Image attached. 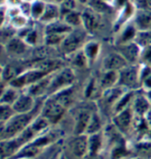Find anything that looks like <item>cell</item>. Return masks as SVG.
Returning a JSON list of instances; mask_svg holds the SVG:
<instances>
[{"mask_svg": "<svg viewBox=\"0 0 151 159\" xmlns=\"http://www.w3.org/2000/svg\"><path fill=\"white\" fill-rule=\"evenodd\" d=\"M82 24L88 31L97 30L100 27V19L93 9H87L82 14Z\"/></svg>", "mask_w": 151, "mask_h": 159, "instance_id": "cell-17", "label": "cell"}, {"mask_svg": "<svg viewBox=\"0 0 151 159\" xmlns=\"http://www.w3.org/2000/svg\"><path fill=\"white\" fill-rule=\"evenodd\" d=\"M40 113H36V110L27 114H15L6 124L1 125L0 138L1 140H9L18 136L28 127L33 120Z\"/></svg>", "mask_w": 151, "mask_h": 159, "instance_id": "cell-1", "label": "cell"}, {"mask_svg": "<svg viewBox=\"0 0 151 159\" xmlns=\"http://www.w3.org/2000/svg\"><path fill=\"white\" fill-rule=\"evenodd\" d=\"M82 51L88 59L89 65H91L96 61L99 56L101 51L100 44L96 41H88L84 45Z\"/></svg>", "mask_w": 151, "mask_h": 159, "instance_id": "cell-21", "label": "cell"}, {"mask_svg": "<svg viewBox=\"0 0 151 159\" xmlns=\"http://www.w3.org/2000/svg\"><path fill=\"white\" fill-rule=\"evenodd\" d=\"M37 99L29 94L25 91H22L17 101L14 102L13 108L16 114H27L36 110Z\"/></svg>", "mask_w": 151, "mask_h": 159, "instance_id": "cell-7", "label": "cell"}, {"mask_svg": "<svg viewBox=\"0 0 151 159\" xmlns=\"http://www.w3.org/2000/svg\"><path fill=\"white\" fill-rule=\"evenodd\" d=\"M76 82V74L71 67H63L50 75L48 96L53 95L61 90L73 86Z\"/></svg>", "mask_w": 151, "mask_h": 159, "instance_id": "cell-2", "label": "cell"}, {"mask_svg": "<svg viewBox=\"0 0 151 159\" xmlns=\"http://www.w3.org/2000/svg\"><path fill=\"white\" fill-rule=\"evenodd\" d=\"M83 159H104L102 153H97V154H89L88 153L87 156Z\"/></svg>", "mask_w": 151, "mask_h": 159, "instance_id": "cell-42", "label": "cell"}, {"mask_svg": "<svg viewBox=\"0 0 151 159\" xmlns=\"http://www.w3.org/2000/svg\"><path fill=\"white\" fill-rule=\"evenodd\" d=\"M134 26L139 30H151V10H139L135 16Z\"/></svg>", "mask_w": 151, "mask_h": 159, "instance_id": "cell-20", "label": "cell"}, {"mask_svg": "<svg viewBox=\"0 0 151 159\" xmlns=\"http://www.w3.org/2000/svg\"><path fill=\"white\" fill-rule=\"evenodd\" d=\"M86 38V33L82 30H73L68 33L60 45L61 51L65 55H73L76 52L83 48Z\"/></svg>", "mask_w": 151, "mask_h": 159, "instance_id": "cell-5", "label": "cell"}, {"mask_svg": "<svg viewBox=\"0 0 151 159\" xmlns=\"http://www.w3.org/2000/svg\"><path fill=\"white\" fill-rule=\"evenodd\" d=\"M74 1H78L80 3H86L87 2V0H74Z\"/></svg>", "mask_w": 151, "mask_h": 159, "instance_id": "cell-46", "label": "cell"}, {"mask_svg": "<svg viewBox=\"0 0 151 159\" xmlns=\"http://www.w3.org/2000/svg\"><path fill=\"white\" fill-rule=\"evenodd\" d=\"M116 3L118 6L122 7V6H127V0H116Z\"/></svg>", "mask_w": 151, "mask_h": 159, "instance_id": "cell-44", "label": "cell"}, {"mask_svg": "<svg viewBox=\"0 0 151 159\" xmlns=\"http://www.w3.org/2000/svg\"><path fill=\"white\" fill-rule=\"evenodd\" d=\"M132 4L138 8L139 10H143L147 9L149 7L148 5V0H132Z\"/></svg>", "mask_w": 151, "mask_h": 159, "instance_id": "cell-41", "label": "cell"}, {"mask_svg": "<svg viewBox=\"0 0 151 159\" xmlns=\"http://www.w3.org/2000/svg\"><path fill=\"white\" fill-rule=\"evenodd\" d=\"M148 5H149V7H151V0H148Z\"/></svg>", "mask_w": 151, "mask_h": 159, "instance_id": "cell-47", "label": "cell"}, {"mask_svg": "<svg viewBox=\"0 0 151 159\" xmlns=\"http://www.w3.org/2000/svg\"><path fill=\"white\" fill-rule=\"evenodd\" d=\"M128 65L127 61L119 52H111L102 61L103 71H117L120 72Z\"/></svg>", "mask_w": 151, "mask_h": 159, "instance_id": "cell-8", "label": "cell"}, {"mask_svg": "<svg viewBox=\"0 0 151 159\" xmlns=\"http://www.w3.org/2000/svg\"><path fill=\"white\" fill-rule=\"evenodd\" d=\"M74 8H75L74 0H65L60 7V15L64 17L65 14L74 11Z\"/></svg>", "mask_w": 151, "mask_h": 159, "instance_id": "cell-38", "label": "cell"}, {"mask_svg": "<svg viewBox=\"0 0 151 159\" xmlns=\"http://www.w3.org/2000/svg\"><path fill=\"white\" fill-rule=\"evenodd\" d=\"M22 71L17 69V67H14L12 65H6L2 67V72H1V77L2 82L6 83V84H9L13 81L15 77L19 76Z\"/></svg>", "mask_w": 151, "mask_h": 159, "instance_id": "cell-28", "label": "cell"}, {"mask_svg": "<svg viewBox=\"0 0 151 159\" xmlns=\"http://www.w3.org/2000/svg\"><path fill=\"white\" fill-rule=\"evenodd\" d=\"M102 1H104V0H102Z\"/></svg>", "mask_w": 151, "mask_h": 159, "instance_id": "cell-49", "label": "cell"}, {"mask_svg": "<svg viewBox=\"0 0 151 159\" xmlns=\"http://www.w3.org/2000/svg\"><path fill=\"white\" fill-rule=\"evenodd\" d=\"M50 75L45 76L44 78L41 79L36 83L33 84L24 91L28 93L29 94H31L32 96H34L35 98H36L37 100L44 96H45L46 98L48 96V91H49V86H50Z\"/></svg>", "mask_w": 151, "mask_h": 159, "instance_id": "cell-13", "label": "cell"}, {"mask_svg": "<svg viewBox=\"0 0 151 159\" xmlns=\"http://www.w3.org/2000/svg\"><path fill=\"white\" fill-rule=\"evenodd\" d=\"M102 129H103V123H102L100 115L97 112H94L88 124L86 134L91 135V134H98L102 132Z\"/></svg>", "mask_w": 151, "mask_h": 159, "instance_id": "cell-29", "label": "cell"}, {"mask_svg": "<svg viewBox=\"0 0 151 159\" xmlns=\"http://www.w3.org/2000/svg\"><path fill=\"white\" fill-rule=\"evenodd\" d=\"M72 30H73L72 27H70L65 21H59V20L50 22L45 28L46 34H57L63 36H66Z\"/></svg>", "mask_w": 151, "mask_h": 159, "instance_id": "cell-22", "label": "cell"}, {"mask_svg": "<svg viewBox=\"0 0 151 159\" xmlns=\"http://www.w3.org/2000/svg\"><path fill=\"white\" fill-rule=\"evenodd\" d=\"M16 114L13 106L0 104V123L1 125L9 121L14 115Z\"/></svg>", "mask_w": 151, "mask_h": 159, "instance_id": "cell-33", "label": "cell"}, {"mask_svg": "<svg viewBox=\"0 0 151 159\" xmlns=\"http://www.w3.org/2000/svg\"><path fill=\"white\" fill-rule=\"evenodd\" d=\"M103 135L101 133L88 135V153L89 154H97L101 153L102 148L103 146Z\"/></svg>", "mask_w": 151, "mask_h": 159, "instance_id": "cell-23", "label": "cell"}, {"mask_svg": "<svg viewBox=\"0 0 151 159\" xmlns=\"http://www.w3.org/2000/svg\"><path fill=\"white\" fill-rule=\"evenodd\" d=\"M71 153L77 158L83 159L88 153V135L80 134L74 135L69 143Z\"/></svg>", "mask_w": 151, "mask_h": 159, "instance_id": "cell-10", "label": "cell"}, {"mask_svg": "<svg viewBox=\"0 0 151 159\" xmlns=\"http://www.w3.org/2000/svg\"><path fill=\"white\" fill-rule=\"evenodd\" d=\"M135 150L138 153L139 158L151 159V140H142L137 143Z\"/></svg>", "mask_w": 151, "mask_h": 159, "instance_id": "cell-30", "label": "cell"}, {"mask_svg": "<svg viewBox=\"0 0 151 159\" xmlns=\"http://www.w3.org/2000/svg\"><path fill=\"white\" fill-rule=\"evenodd\" d=\"M120 74L117 71H103L98 78V83L101 89L103 91L111 89L119 85Z\"/></svg>", "mask_w": 151, "mask_h": 159, "instance_id": "cell-14", "label": "cell"}, {"mask_svg": "<svg viewBox=\"0 0 151 159\" xmlns=\"http://www.w3.org/2000/svg\"><path fill=\"white\" fill-rule=\"evenodd\" d=\"M65 36L63 35H57V34H46L45 36V44L49 46H54L57 45H61L63 42L64 38Z\"/></svg>", "mask_w": 151, "mask_h": 159, "instance_id": "cell-36", "label": "cell"}, {"mask_svg": "<svg viewBox=\"0 0 151 159\" xmlns=\"http://www.w3.org/2000/svg\"><path fill=\"white\" fill-rule=\"evenodd\" d=\"M119 52L125 58L128 64H139L141 48L134 41L119 45Z\"/></svg>", "mask_w": 151, "mask_h": 159, "instance_id": "cell-11", "label": "cell"}, {"mask_svg": "<svg viewBox=\"0 0 151 159\" xmlns=\"http://www.w3.org/2000/svg\"><path fill=\"white\" fill-rule=\"evenodd\" d=\"M140 64H128L119 72V85L127 91L136 92L141 90Z\"/></svg>", "mask_w": 151, "mask_h": 159, "instance_id": "cell-3", "label": "cell"}, {"mask_svg": "<svg viewBox=\"0 0 151 159\" xmlns=\"http://www.w3.org/2000/svg\"><path fill=\"white\" fill-rule=\"evenodd\" d=\"M131 108L135 116L145 117L146 114L151 108V103L144 93H138V91H137L133 97Z\"/></svg>", "mask_w": 151, "mask_h": 159, "instance_id": "cell-12", "label": "cell"}, {"mask_svg": "<svg viewBox=\"0 0 151 159\" xmlns=\"http://www.w3.org/2000/svg\"><path fill=\"white\" fill-rule=\"evenodd\" d=\"M129 159H141V158H139V157H136V158H129Z\"/></svg>", "mask_w": 151, "mask_h": 159, "instance_id": "cell-48", "label": "cell"}, {"mask_svg": "<svg viewBox=\"0 0 151 159\" xmlns=\"http://www.w3.org/2000/svg\"><path fill=\"white\" fill-rule=\"evenodd\" d=\"M130 149L126 146V143L121 140L114 143L111 151V159H129Z\"/></svg>", "mask_w": 151, "mask_h": 159, "instance_id": "cell-25", "label": "cell"}, {"mask_svg": "<svg viewBox=\"0 0 151 159\" xmlns=\"http://www.w3.org/2000/svg\"><path fill=\"white\" fill-rule=\"evenodd\" d=\"M127 90L122 88L120 85H117L115 87H112L111 89L105 90L103 92L100 99H102L103 102L107 105H110L111 107V109L114 107V105L120 99V97L126 93Z\"/></svg>", "mask_w": 151, "mask_h": 159, "instance_id": "cell-16", "label": "cell"}, {"mask_svg": "<svg viewBox=\"0 0 151 159\" xmlns=\"http://www.w3.org/2000/svg\"><path fill=\"white\" fill-rule=\"evenodd\" d=\"M58 16H60V8L55 4H47L45 6L44 14L41 17V20L44 22H52L57 20Z\"/></svg>", "mask_w": 151, "mask_h": 159, "instance_id": "cell-27", "label": "cell"}, {"mask_svg": "<svg viewBox=\"0 0 151 159\" xmlns=\"http://www.w3.org/2000/svg\"><path fill=\"white\" fill-rule=\"evenodd\" d=\"M51 1H53V2H55V3H60V4H62L65 0H51Z\"/></svg>", "mask_w": 151, "mask_h": 159, "instance_id": "cell-45", "label": "cell"}, {"mask_svg": "<svg viewBox=\"0 0 151 159\" xmlns=\"http://www.w3.org/2000/svg\"><path fill=\"white\" fill-rule=\"evenodd\" d=\"M91 7L94 12H98V13H106V12H109V10H110V7H108L107 4L102 0L91 1Z\"/></svg>", "mask_w": 151, "mask_h": 159, "instance_id": "cell-39", "label": "cell"}, {"mask_svg": "<svg viewBox=\"0 0 151 159\" xmlns=\"http://www.w3.org/2000/svg\"><path fill=\"white\" fill-rule=\"evenodd\" d=\"M64 21L67 23L70 27H74V26H80L82 24V17L80 13H78L75 11H73L71 13L65 14L63 17Z\"/></svg>", "mask_w": 151, "mask_h": 159, "instance_id": "cell-34", "label": "cell"}, {"mask_svg": "<svg viewBox=\"0 0 151 159\" xmlns=\"http://www.w3.org/2000/svg\"><path fill=\"white\" fill-rule=\"evenodd\" d=\"M140 69V78H141V90L143 93L151 91V67L141 65Z\"/></svg>", "mask_w": 151, "mask_h": 159, "instance_id": "cell-26", "label": "cell"}, {"mask_svg": "<svg viewBox=\"0 0 151 159\" xmlns=\"http://www.w3.org/2000/svg\"><path fill=\"white\" fill-rule=\"evenodd\" d=\"M72 56V65L74 66L76 68H79V69H85V68H88V66H90L88 63V61L87 57L85 56L84 52L82 50L76 52L75 53H73Z\"/></svg>", "mask_w": 151, "mask_h": 159, "instance_id": "cell-32", "label": "cell"}, {"mask_svg": "<svg viewBox=\"0 0 151 159\" xmlns=\"http://www.w3.org/2000/svg\"><path fill=\"white\" fill-rule=\"evenodd\" d=\"M21 93L22 91L15 88L13 85L6 84V86L2 89V93L0 96V104L13 106Z\"/></svg>", "mask_w": 151, "mask_h": 159, "instance_id": "cell-19", "label": "cell"}, {"mask_svg": "<svg viewBox=\"0 0 151 159\" xmlns=\"http://www.w3.org/2000/svg\"><path fill=\"white\" fill-rule=\"evenodd\" d=\"M134 113L132 108H128L113 115L112 125L122 135L127 134L133 127Z\"/></svg>", "mask_w": 151, "mask_h": 159, "instance_id": "cell-6", "label": "cell"}, {"mask_svg": "<svg viewBox=\"0 0 151 159\" xmlns=\"http://www.w3.org/2000/svg\"><path fill=\"white\" fill-rule=\"evenodd\" d=\"M45 6L44 3L40 2V1H36L30 8V12H31L32 16L35 19H41V17L44 14V10H45Z\"/></svg>", "mask_w": 151, "mask_h": 159, "instance_id": "cell-35", "label": "cell"}, {"mask_svg": "<svg viewBox=\"0 0 151 159\" xmlns=\"http://www.w3.org/2000/svg\"><path fill=\"white\" fill-rule=\"evenodd\" d=\"M139 64L151 67V45L141 49Z\"/></svg>", "mask_w": 151, "mask_h": 159, "instance_id": "cell-37", "label": "cell"}, {"mask_svg": "<svg viewBox=\"0 0 151 159\" xmlns=\"http://www.w3.org/2000/svg\"><path fill=\"white\" fill-rule=\"evenodd\" d=\"M51 97H53L57 102H59L62 106H64L66 109H68L73 105V103L75 100L74 87L71 86L66 89L61 90L57 92V93L51 95Z\"/></svg>", "mask_w": 151, "mask_h": 159, "instance_id": "cell-18", "label": "cell"}, {"mask_svg": "<svg viewBox=\"0 0 151 159\" xmlns=\"http://www.w3.org/2000/svg\"><path fill=\"white\" fill-rule=\"evenodd\" d=\"M94 111L85 108H79L74 116V125H73V134L74 135L86 134L89 121Z\"/></svg>", "mask_w": 151, "mask_h": 159, "instance_id": "cell-9", "label": "cell"}, {"mask_svg": "<svg viewBox=\"0 0 151 159\" xmlns=\"http://www.w3.org/2000/svg\"><path fill=\"white\" fill-rule=\"evenodd\" d=\"M28 45L20 38H13L6 44V49L8 53L13 56H21L25 54Z\"/></svg>", "mask_w": 151, "mask_h": 159, "instance_id": "cell-15", "label": "cell"}, {"mask_svg": "<svg viewBox=\"0 0 151 159\" xmlns=\"http://www.w3.org/2000/svg\"><path fill=\"white\" fill-rule=\"evenodd\" d=\"M103 93V90L101 89L98 79L91 78L88 80V84L84 89V96H86L88 100H94V98H99Z\"/></svg>", "mask_w": 151, "mask_h": 159, "instance_id": "cell-24", "label": "cell"}, {"mask_svg": "<svg viewBox=\"0 0 151 159\" xmlns=\"http://www.w3.org/2000/svg\"><path fill=\"white\" fill-rule=\"evenodd\" d=\"M26 39L24 40L26 43L28 45H33L36 44V39H37V35H36V32L31 30L30 32L27 31V35H26Z\"/></svg>", "mask_w": 151, "mask_h": 159, "instance_id": "cell-40", "label": "cell"}, {"mask_svg": "<svg viewBox=\"0 0 151 159\" xmlns=\"http://www.w3.org/2000/svg\"><path fill=\"white\" fill-rule=\"evenodd\" d=\"M145 120L147 122L149 127L151 129V108L149 110V112L146 114V116H145Z\"/></svg>", "mask_w": 151, "mask_h": 159, "instance_id": "cell-43", "label": "cell"}, {"mask_svg": "<svg viewBox=\"0 0 151 159\" xmlns=\"http://www.w3.org/2000/svg\"><path fill=\"white\" fill-rule=\"evenodd\" d=\"M134 42L142 49L151 45V30H139Z\"/></svg>", "mask_w": 151, "mask_h": 159, "instance_id": "cell-31", "label": "cell"}, {"mask_svg": "<svg viewBox=\"0 0 151 159\" xmlns=\"http://www.w3.org/2000/svg\"><path fill=\"white\" fill-rule=\"evenodd\" d=\"M66 110L67 109L57 102L53 97L49 96L46 97L42 102L40 115L50 122V125H55L62 119Z\"/></svg>", "mask_w": 151, "mask_h": 159, "instance_id": "cell-4", "label": "cell"}]
</instances>
